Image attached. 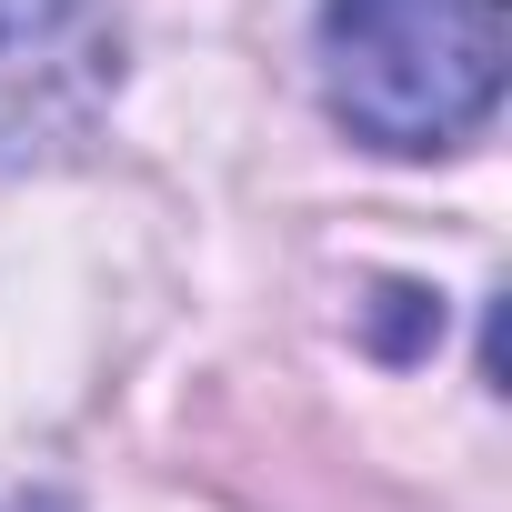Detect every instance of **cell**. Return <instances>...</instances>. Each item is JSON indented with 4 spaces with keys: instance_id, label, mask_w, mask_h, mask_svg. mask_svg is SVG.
<instances>
[{
    "instance_id": "6da1fadb",
    "label": "cell",
    "mask_w": 512,
    "mask_h": 512,
    "mask_svg": "<svg viewBox=\"0 0 512 512\" xmlns=\"http://www.w3.org/2000/svg\"><path fill=\"white\" fill-rule=\"evenodd\" d=\"M502 0H322V101L372 151H452L502 101Z\"/></svg>"
},
{
    "instance_id": "7a4b0ae2",
    "label": "cell",
    "mask_w": 512,
    "mask_h": 512,
    "mask_svg": "<svg viewBox=\"0 0 512 512\" xmlns=\"http://www.w3.org/2000/svg\"><path fill=\"white\" fill-rule=\"evenodd\" d=\"M121 91V41L101 0H0V161H51L91 141Z\"/></svg>"
}]
</instances>
